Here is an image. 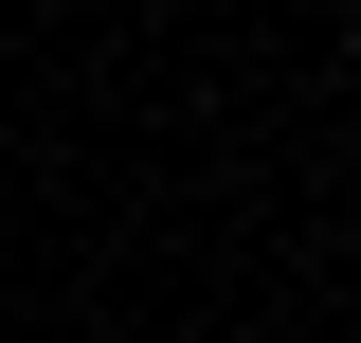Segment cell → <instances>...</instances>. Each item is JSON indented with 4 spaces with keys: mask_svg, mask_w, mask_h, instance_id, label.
I'll list each match as a JSON object with an SVG mask.
<instances>
[{
    "mask_svg": "<svg viewBox=\"0 0 361 343\" xmlns=\"http://www.w3.org/2000/svg\"><path fill=\"white\" fill-rule=\"evenodd\" d=\"M343 90H361V37H343Z\"/></svg>",
    "mask_w": 361,
    "mask_h": 343,
    "instance_id": "6da1fadb",
    "label": "cell"
}]
</instances>
